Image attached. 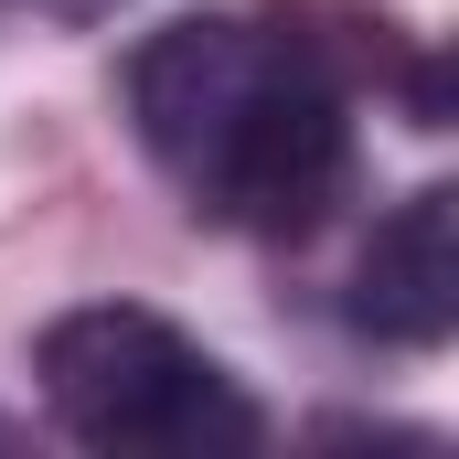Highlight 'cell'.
I'll use <instances>...</instances> for the list:
<instances>
[{
  "label": "cell",
  "mask_w": 459,
  "mask_h": 459,
  "mask_svg": "<svg viewBox=\"0 0 459 459\" xmlns=\"http://www.w3.org/2000/svg\"><path fill=\"white\" fill-rule=\"evenodd\" d=\"M139 150L182 182L193 214L235 235H310L352 193V117L342 75L278 22H171L128 54Z\"/></svg>",
  "instance_id": "cell-1"
},
{
  "label": "cell",
  "mask_w": 459,
  "mask_h": 459,
  "mask_svg": "<svg viewBox=\"0 0 459 459\" xmlns=\"http://www.w3.org/2000/svg\"><path fill=\"white\" fill-rule=\"evenodd\" d=\"M352 321L395 352H438L459 332V193H406L352 256Z\"/></svg>",
  "instance_id": "cell-3"
},
{
  "label": "cell",
  "mask_w": 459,
  "mask_h": 459,
  "mask_svg": "<svg viewBox=\"0 0 459 459\" xmlns=\"http://www.w3.org/2000/svg\"><path fill=\"white\" fill-rule=\"evenodd\" d=\"M22 11H54V22H97V11H117V0H22Z\"/></svg>",
  "instance_id": "cell-4"
},
{
  "label": "cell",
  "mask_w": 459,
  "mask_h": 459,
  "mask_svg": "<svg viewBox=\"0 0 459 459\" xmlns=\"http://www.w3.org/2000/svg\"><path fill=\"white\" fill-rule=\"evenodd\" d=\"M43 406L65 438H86L108 459H235L267 438V417L246 406V385L225 363L128 299L65 310L43 332Z\"/></svg>",
  "instance_id": "cell-2"
}]
</instances>
